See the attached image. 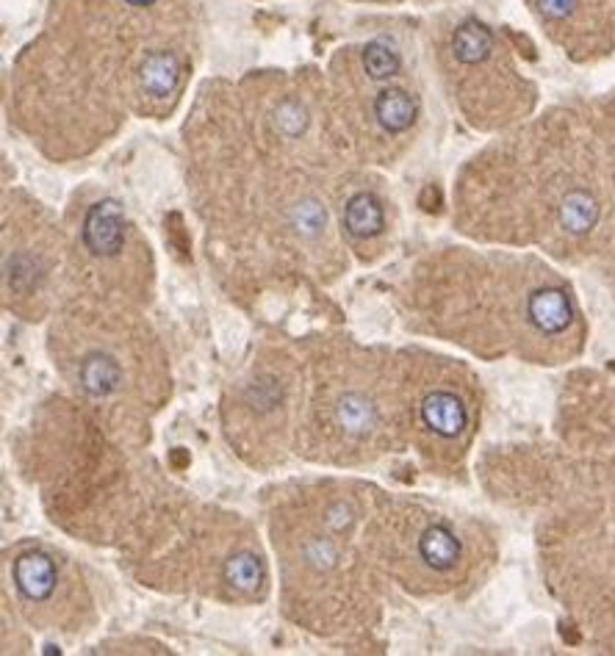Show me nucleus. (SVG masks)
I'll return each instance as SVG.
<instances>
[{"mask_svg":"<svg viewBox=\"0 0 615 656\" xmlns=\"http://www.w3.org/2000/svg\"><path fill=\"white\" fill-rule=\"evenodd\" d=\"M386 233V205L374 191H355L344 200V205H341V236L363 261H372L377 255H383L380 241L386 239Z\"/></svg>","mask_w":615,"mask_h":656,"instance_id":"nucleus-11","label":"nucleus"},{"mask_svg":"<svg viewBox=\"0 0 615 656\" xmlns=\"http://www.w3.org/2000/svg\"><path fill=\"white\" fill-rule=\"evenodd\" d=\"M133 6H150V3H156V0H128Z\"/></svg>","mask_w":615,"mask_h":656,"instance_id":"nucleus-16","label":"nucleus"},{"mask_svg":"<svg viewBox=\"0 0 615 656\" xmlns=\"http://www.w3.org/2000/svg\"><path fill=\"white\" fill-rule=\"evenodd\" d=\"M70 266L75 277L86 283V291L128 302H142L150 294V250L136 236L122 205L111 197L92 203L81 216L75 250H70Z\"/></svg>","mask_w":615,"mask_h":656,"instance_id":"nucleus-8","label":"nucleus"},{"mask_svg":"<svg viewBox=\"0 0 615 656\" xmlns=\"http://www.w3.org/2000/svg\"><path fill=\"white\" fill-rule=\"evenodd\" d=\"M494 50V36L485 28L483 23L477 20H469L463 23L452 36V56L466 64V67H474V64H483Z\"/></svg>","mask_w":615,"mask_h":656,"instance_id":"nucleus-14","label":"nucleus"},{"mask_svg":"<svg viewBox=\"0 0 615 656\" xmlns=\"http://www.w3.org/2000/svg\"><path fill=\"white\" fill-rule=\"evenodd\" d=\"M402 405L408 446L430 468H452L466 454L477 424V399L469 374L427 352H402Z\"/></svg>","mask_w":615,"mask_h":656,"instance_id":"nucleus-6","label":"nucleus"},{"mask_svg":"<svg viewBox=\"0 0 615 656\" xmlns=\"http://www.w3.org/2000/svg\"><path fill=\"white\" fill-rule=\"evenodd\" d=\"M70 250H61L59 236L45 227L12 230L3 250V291L9 308L34 319L53 305L61 269L70 263Z\"/></svg>","mask_w":615,"mask_h":656,"instance_id":"nucleus-10","label":"nucleus"},{"mask_svg":"<svg viewBox=\"0 0 615 656\" xmlns=\"http://www.w3.org/2000/svg\"><path fill=\"white\" fill-rule=\"evenodd\" d=\"M147 537L153 546L136 560L156 579L153 585L194 590L230 604H250L266 596L269 571L258 537L236 515L211 510L169 515Z\"/></svg>","mask_w":615,"mask_h":656,"instance_id":"nucleus-4","label":"nucleus"},{"mask_svg":"<svg viewBox=\"0 0 615 656\" xmlns=\"http://www.w3.org/2000/svg\"><path fill=\"white\" fill-rule=\"evenodd\" d=\"M372 551L377 565L413 593H447L466 582L471 540L449 515L416 501L377 496L372 515Z\"/></svg>","mask_w":615,"mask_h":656,"instance_id":"nucleus-5","label":"nucleus"},{"mask_svg":"<svg viewBox=\"0 0 615 656\" xmlns=\"http://www.w3.org/2000/svg\"><path fill=\"white\" fill-rule=\"evenodd\" d=\"M14 604L37 629L78 632L84 629L92 598L81 573L59 551L42 543H23L9 560Z\"/></svg>","mask_w":615,"mask_h":656,"instance_id":"nucleus-9","label":"nucleus"},{"mask_svg":"<svg viewBox=\"0 0 615 656\" xmlns=\"http://www.w3.org/2000/svg\"><path fill=\"white\" fill-rule=\"evenodd\" d=\"M183 64L172 50H153L147 53L139 67V92L147 100H167L178 92Z\"/></svg>","mask_w":615,"mask_h":656,"instance_id":"nucleus-13","label":"nucleus"},{"mask_svg":"<svg viewBox=\"0 0 615 656\" xmlns=\"http://www.w3.org/2000/svg\"><path fill=\"white\" fill-rule=\"evenodd\" d=\"M300 385L302 363L275 352L255 360L250 374L233 388V399L225 405V430L253 463L280 460L294 446Z\"/></svg>","mask_w":615,"mask_h":656,"instance_id":"nucleus-7","label":"nucleus"},{"mask_svg":"<svg viewBox=\"0 0 615 656\" xmlns=\"http://www.w3.org/2000/svg\"><path fill=\"white\" fill-rule=\"evenodd\" d=\"M541 12L549 17V20H563L568 14L574 12L577 0H538Z\"/></svg>","mask_w":615,"mask_h":656,"instance_id":"nucleus-15","label":"nucleus"},{"mask_svg":"<svg viewBox=\"0 0 615 656\" xmlns=\"http://www.w3.org/2000/svg\"><path fill=\"white\" fill-rule=\"evenodd\" d=\"M372 117L388 139H399L419 120V100L402 86H383L372 97Z\"/></svg>","mask_w":615,"mask_h":656,"instance_id":"nucleus-12","label":"nucleus"},{"mask_svg":"<svg viewBox=\"0 0 615 656\" xmlns=\"http://www.w3.org/2000/svg\"><path fill=\"white\" fill-rule=\"evenodd\" d=\"M377 490L355 482H314L283 496L269 515L280 560L283 604L316 632L366 623L374 607L372 515Z\"/></svg>","mask_w":615,"mask_h":656,"instance_id":"nucleus-1","label":"nucleus"},{"mask_svg":"<svg viewBox=\"0 0 615 656\" xmlns=\"http://www.w3.org/2000/svg\"><path fill=\"white\" fill-rule=\"evenodd\" d=\"M53 366L106 432L133 430L164 405L167 360L128 299L84 291L50 327Z\"/></svg>","mask_w":615,"mask_h":656,"instance_id":"nucleus-2","label":"nucleus"},{"mask_svg":"<svg viewBox=\"0 0 615 656\" xmlns=\"http://www.w3.org/2000/svg\"><path fill=\"white\" fill-rule=\"evenodd\" d=\"M405 443L399 355L344 338L302 363L297 454L327 466H363Z\"/></svg>","mask_w":615,"mask_h":656,"instance_id":"nucleus-3","label":"nucleus"}]
</instances>
